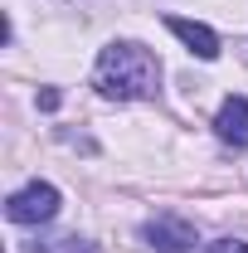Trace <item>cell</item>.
Returning <instances> with one entry per match:
<instances>
[{
  "instance_id": "1",
  "label": "cell",
  "mask_w": 248,
  "mask_h": 253,
  "mask_svg": "<svg viewBox=\"0 0 248 253\" xmlns=\"http://www.w3.org/2000/svg\"><path fill=\"white\" fill-rule=\"evenodd\" d=\"M97 93L117 97V102H131V97H156L161 88V63H156L151 49L131 44V39H117L97 54Z\"/></svg>"
},
{
  "instance_id": "2",
  "label": "cell",
  "mask_w": 248,
  "mask_h": 253,
  "mask_svg": "<svg viewBox=\"0 0 248 253\" xmlns=\"http://www.w3.org/2000/svg\"><path fill=\"white\" fill-rule=\"evenodd\" d=\"M5 214L15 224H49L54 214H59V190L44 185V180H34V185L15 190L10 200H5Z\"/></svg>"
},
{
  "instance_id": "3",
  "label": "cell",
  "mask_w": 248,
  "mask_h": 253,
  "mask_svg": "<svg viewBox=\"0 0 248 253\" xmlns=\"http://www.w3.org/2000/svg\"><path fill=\"white\" fill-rule=\"evenodd\" d=\"M146 244L161 253H195V244H200V234H195V224L175 219V214H156V219H146Z\"/></svg>"
},
{
  "instance_id": "4",
  "label": "cell",
  "mask_w": 248,
  "mask_h": 253,
  "mask_svg": "<svg viewBox=\"0 0 248 253\" xmlns=\"http://www.w3.org/2000/svg\"><path fill=\"white\" fill-rule=\"evenodd\" d=\"M165 30L175 34L195 59H219V34L209 30V25H200V20H180V15H165Z\"/></svg>"
},
{
  "instance_id": "5",
  "label": "cell",
  "mask_w": 248,
  "mask_h": 253,
  "mask_svg": "<svg viewBox=\"0 0 248 253\" xmlns=\"http://www.w3.org/2000/svg\"><path fill=\"white\" fill-rule=\"evenodd\" d=\"M214 131L229 146H248V97H224V107L214 117Z\"/></svg>"
},
{
  "instance_id": "6",
  "label": "cell",
  "mask_w": 248,
  "mask_h": 253,
  "mask_svg": "<svg viewBox=\"0 0 248 253\" xmlns=\"http://www.w3.org/2000/svg\"><path fill=\"white\" fill-rule=\"evenodd\" d=\"M44 253H97V249H88L83 239H54V249H44Z\"/></svg>"
},
{
  "instance_id": "7",
  "label": "cell",
  "mask_w": 248,
  "mask_h": 253,
  "mask_svg": "<svg viewBox=\"0 0 248 253\" xmlns=\"http://www.w3.org/2000/svg\"><path fill=\"white\" fill-rule=\"evenodd\" d=\"M205 253H248V244L244 239H219V244H209Z\"/></svg>"
},
{
  "instance_id": "8",
  "label": "cell",
  "mask_w": 248,
  "mask_h": 253,
  "mask_svg": "<svg viewBox=\"0 0 248 253\" xmlns=\"http://www.w3.org/2000/svg\"><path fill=\"white\" fill-rule=\"evenodd\" d=\"M39 107H44V112H54V107H59V93H54V88H44V93H39Z\"/></svg>"
}]
</instances>
